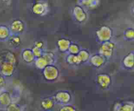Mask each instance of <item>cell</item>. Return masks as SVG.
Returning a JSON list of instances; mask_svg holds the SVG:
<instances>
[{"mask_svg": "<svg viewBox=\"0 0 134 111\" xmlns=\"http://www.w3.org/2000/svg\"><path fill=\"white\" fill-rule=\"evenodd\" d=\"M22 59L24 63L27 64H31L34 63L35 60V57L33 54L32 51L31 49H25L22 52Z\"/></svg>", "mask_w": 134, "mask_h": 111, "instance_id": "4fadbf2b", "label": "cell"}, {"mask_svg": "<svg viewBox=\"0 0 134 111\" xmlns=\"http://www.w3.org/2000/svg\"><path fill=\"white\" fill-rule=\"evenodd\" d=\"M44 79L48 81H54L57 80L60 75L58 68L54 64H48L43 69Z\"/></svg>", "mask_w": 134, "mask_h": 111, "instance_id": "6da1fadb", "label": "cell"}, {"mask_svg": "<svg viewBox=\"0 0 134 111\" xmlns=\"http://www.w3.org/2000/svg\"><path fill=\"white\" fill-rule=\"evenodd\" d=\"M0 111H5V110H3V109H0Z\"/></svg>", "mask_w": 134, "mask_h": 111, "instance_id": "d6a6232c", "label": "cell"}, {"mask_svg": "<svg viewBox=\"0 0 134 111\" xmlns=\"http://www.w3.org/2000/svg\"><path fill=\"white\" fill-rule=\"evenodd\" d=\"M115 49V43L111 41L102 43L99 49V53L105 58H109L113 55Z\"/></svg>", "mask_w": 134, "mask_h": 111, "instance_id": "3957f363", "label": "cell"}, {"mask_svg": "<svg viewBox=\"0 0 134 111\" xmlns=\"http://www.w3.org/2000/svg\"><path fill=\"white\" fill-rule=\"evenodd\" d=\"M0 109H1V105H0Z\"/></svg>", "mask_w": 134, "mask_h": 111, "instance_id": "e575fe53", "label": "cell"}, {"mask_svg": "<svg viewBox=\"0 0 134 111\" xmlns=\"http://www.w3.org/2000/svg\"><path fill=\"white\" fill-rule=\"evenodd\" d=\"M117 111H122L121 110H117Z\"/></svg>", "mask_w": 134, "mask_h": 111, "instance_id": "836d02e7", "label": "cell"}, {"mask_svg": "<svg viewBox=\"0 0 134 111\" xmlns=\"http://www.w3.org/2000/svg\"><path fill=\"white\" fill-rule=\"evenodd\" d=\"M6 85V79L3 75L0 74V88H3Z\"/></svg>", "mask_w": 134, "mask_h": 111, "instance_id": "4dcf8cb0", "label": "cell"}, {"mask_svg": "<svg viewBox=\"0 0 134 111\" xmlns=\"http://www.w3.org/2000/svg\"><path fill=\"white\" fill-rule=\"evenodd\" d=\"M7 41L9 43V46L14 49L19 47L22 42L20 35H14V34H11Z\"/></svg>", "mask_w": 134, "mask_h": 111, "instance_id": "9a60e30c", "label": "cell"}, {"mask_svg": "<svg viewBox=\"0 0 134 111\" xmlns=\"http://www.w3.org/2000/svg\"><path fill=\"white\" fill-rule=\"evenodd\" d=\"M15 70V64L4 62L0 64V74L4 77H10L13 75Z\"/></svg>", "mask_w": 134, "mask_h": 111, "instance_id": "52a82bcc", "label": "cell"}, {"mask_svg": "<svg viewBox=\"0 0 134 111\" xmlns=\"http://www.w3.org/2000/svg\"><path fill=\"white\" fill-rule=\"evenodd\" d=\"M66 60L68 64H72V65H78L82 63L78 55H74V54H69L67 57Z\"/></svg>", "mask_w": 134, "mask_h": 111, "instance_id": "d6986e66", "label": "cell"}, {"mask_svg": "<svg viewBox=\"0 0 134 111\" xmlns=\"http://www.w3.org/2000/svg\"><path fill=\"white\" fill-rule=\"evenodd\" d=\"M34 46L43 50V48H44V43L42 41H36L35 42H34Z\"/></svg>", "mask_w": 134, "mask_h": 111, "instance_id": "f546056e", "label": "cell"}, {"mask_svg": "<svg viewBox=\"0 0 134 111\" xmlns=\"http://www.w3.org/2000/svg\"><path fill=\"white\" fill-rule=\"evenodd\" d=\"M85 2L86 5L92 8L93 7H96L98 5V0H85Z\"/></svg>", "mask_w": 134, "mask_h": 111, "instance_id": "f1b7e54d", "label": "cell"}, {"mask_svg": "<svg viewBox=\"0 0 134 111\" xmlns=\"http://www.w3.org/2000/svg\"><path fill=\"white\" fill-rule=\"evenodd\" d=\"M10 35L9 28L5 25H0V41L7 40Z\"/></svg>", "mask_w": 134, "mask_h": 111, "instance_id": "ac0fdd59", "label": "cell"}, {"mask_svg": "<svg viewBox=\"0 0 134 111\" xmlns=\"http://www.w3.org/2000/svg\"><path fill=\"white\" fill-rule=\"evenodd\" d=\"M96 36L101 42L110 41L113 36V30L109 26H103L96 31Z\"/></svg>", "mask_w": 134, "mask_h": 111, "instance_id": "7a4b0ae2", "label": "cell"}, {"mask_svg": "<svg viewBox=\"0 0 134 111\" xmlns=\"http://www.w3.org/2000/svg\"><path fill=\"white\" fill-rule=\"evenodd\" d=\"M56 104L54 97H46L41 100L40 103L41 107L44 110L49 111L51 110Z\"/></svg>", "mask_w": 134, "mask_h": 111, "instance_id": "8fae6325", "label": "cell"}, {"mask_svg": "<svg viewBox=\"0 0 134 111\" xmlns=\"http://www.w3.org/2000/svg\"><path fill=\"white\" fill-rule=\"evenodd\" d=\"M71 43V42L68 38H61L58 41L57 46L60 51L66 52L68 51V49H69Z\"/></svg>", "mask_w": 134, "mask_h": 111, "instance_id": "2e32d148", "label": "cell"}, {"mask_svg": "<svg viewBox=\"0 0 134 111\" xmlns=\"http://www.w3.org/2000/svg\"><path fill=\"white\" fill-rule=\"evenodd\" d=\"M10 34L14 35L22 34L25 30V24L22 21L19 19L14 20L10 24L9 27Z\"/></svg>", "mask_w": 134, "mask_h": 111, "instance_id": "8992f818", "label": "cell"}, {"mask_svg": "<svg viewBox=\"0 0 134 111\" xmlns=\"http://www.w3.org/2000/svg\"><path fill=\"white\" fill-rule=\"evenodd\" d=\"M12 103V98L10 93L7 91H2L0 92V105L3 107L7 106Z\"/></svg>", "mask_w": 134, "mask_h": 111, "instance_id": "7c38bea8", "label": "cell"}, {"mask_svg": "<svg viewBox=\"0 0 134 111\" xmlns=\"http://www.w3.org/2000/svg\"><path fill=\"white\" fill-rule=\"evenodd\" d=\"M56 103L62 105H68L71 100V95L70 93L67 91H58L54 96Z\"/></svg>", "mask_w": 134, "mask_h": 111, "instance_id": "277c9868", "label": "cell"}, {"mask_svg": "<svg viewBox=\"0 0 134 111\" xmlns=\"http://www.w3.org/2000/svg\"><path fill=\"white\" fill-rule=\"evenodd\" d=\"M96 82L102 89H107L111 85L112 79L108 74L101 73L96 76Z\"/></svg>", "mask_w": 134, "mask_h": 111, "instance_id": "5b68a950", "label": "cell"}, {"mask_svg": "<svg viewBox=\"0 0 134 111\" xmlns=\"http://www.w3.org/2000/svg\"><path fill=\"white\" fill-rule=\"evenodd\" d=\"M80 50H81V49H80L79 46L77 43H71L69 49H68L69 53L74 54V55H77L78 53L80 51Z\"/></svg>", "mask_w": 134, "mask_h": 111, "instance_id": "cb8c5ba5", "label": "cell"}, {"mask_svg": "<svg viewBox=\"0 0 134 111\" xmlns=\"http://www.w3.org/2000/svg\"><path fill=\"white\" fill-rule=\"evenodd\" d=\"M59 111H77V109L74 106L71 105H63Z\"/></svg>", "mask_w": 134, "mask_h": 111, "instance_id": "83f0119b", "label": "cell"}, {"mask_svg": "<svg viewBox=\"0 0 134 111\" xmlns=\"http://www.w3.org/2000/svg\"><path fill=\"white\" fill-rule=\"evenodd\" d=\"M4 62H8L15 64L16 63V57L14 53L10 51H3V53H0V64Z\"/></svg>", "mask_w": 134, "mask_h": 111, "instance_id": "ba28073f", "label": "cell"}, {"mask_svg": "<svg viewBox=\"0 0 134 111\" xmlns=\"http://www.w3.org/2000/svg\"><path fill=\"white\" fill-rule=\"evenodd\" d=\"M1 1H2V2H4V3H6V2H8V1H9V0H0Z\"/></svg>", "mask_w": 134, "mask_h": 111, "instance_id": "1f68e13d", "label": "cell"}, {"mask_svg": "<svg viewBox=\"0 0 134 111\" xmlns=\"http://www.w3.org/2000/svg\"><path fill=\"white\" fill-rule=\"evenodd\" d=\"M34 63H35V67L40 70H43L46 66L48 65L47 60H45V59L43 56L40 57L35 58Z\"/></svg>", "mask_w": 134, "mask_h": 111, "instance_id": "44dd1931", "label": "cell"}, {"mask_svg": "<svg viewBox=\"0 0 134 111\" xmlns=\"http://www.w3.org/2000/svg\"><path fill=\"white\" fill-rule=\"evenodd\" d=\"M73 15H74L76 21L79 22H82L85 21L86 17H87L86 13H85L84 9L80 6L75 7V8L73 9Z\"/></svg>", "mask_w": 134, "mask_h": 111, "instance_id": "30bf717a", "label": "cell"}, {"mask_svg": "<svg viewBox=\"0 0 134 111\" xmlns=\"http://www.w3.org/2000/svg\"><path fill=\"white\" fill-rule=\"evenodd\" d=\"M123 65L128 69H132L133 67V53L130 52L123 59Z\"/></svg>", "mask_w": 134, "mask_h": 111, "instance_id": "e0dca14e", "label": "cell"}, {"mask_svg": "<svg viewBox=\"0 0 134 111\" xmlns=\"http://www.w3.org/2000/svg\"><path fill=\"white\" fill-rule=\"evenodd\" d=\"M47 6L45 3L41 2L36 3L33 6L32 10L35 14L37 15H43L47 13Z\"/></svg>", "mask_w": 134, "mask_h": 111, "instance_id": "5bb4252c", "label": "cell"}, {"mask_svg": "<svg viewBox=\"0 0 134 111\" xmlns=\"http://www.w3.org/2000/svg\"><path fill=\"white\" fill-rule=\"evenodd\" d=\"M106 58L104 57L103 55H100L99 53L94 54L92 56H90V59L88 60H90V63L92 64L94 67L96 68H99L102 67L105 63Z\"/></svg>", "mask_w": 134, "mask_h": 111, "instance_id": "9c48e42d", "label": "cell"}, {"mask_svg": "<svg viewBox=\"0 0 134 111\" xmlns=\"http://www.w3.org/2000/svg\"><path fill=\"white\" fill-rule=\"evenodd\" d=\"M31 51H32L33 54L35 56V58L40 57L42 56L43 53V50L41 49H39L38 47H34L33 46L32 49H31Z\"/></svg>", "mask_w": 134, "mask_h": 111, "instance_id": "4316f807", "label": "cell"}, {"mask_svg": "<svg viewBox=\"0 0 134 111\" xmlns=\"http://www.w3.org/2000/svg\"><path fill=\"white\" fill-rule=\"evenodd\" d=\"M5 111H22L21 107L18 104L11 103L5 107Z\"/></svg>", "mask_w": 134, "mask_h": 111, "instance_id": "603a6c76", "label": "cell"}, {"mask_svg": "<svg viewBox=\"0 0 134 111\" xmlns=\"http://www.w3.org/2000/svg\"><path fill=\"white\" fill-rule=\"evenodd\" d=\"M42 56L45 59L47 60L48 64H54L56 60V57H55V55L54 53L51 52V51H43V53Z\"/></svg>", "mask_w": 134, "mask_h": 111, "instance_id": "ffe728a7", "label": "cell"}, {"mask_svg": "<svg viewBox=\"0 0 134 111\" xmlns=\"http://www.w3.org/2000/svg\"><path fill=\"white\" fill-rule=\"evenodd\" d=\"M77 55L79 57L80 60H81V63H85V62L88 61L90 57V53L85 49L80 50L79 52L78 53Z\"/></svg>", "mask_w": 134, "mask_h": 111, "instance_id": "7402d4cb", "label": "cell"}, {"mask_svg": "<svg viewBox=\"0 0 134 111\" xmlns=\"http://www.w3.org/2000/svg\"><path fill=\"white\" fill-rule=\"evenodd\" d=\"M124 37L129 40H132L134 38V31L133 28H128L124 32Z\"/></svg>", "mask_w": 134, "mask_h": 111, "instance_id": "484cf974", "label": "cell"}, {"mask_svg": "<svg viewBox=\"0 0 134 111\" xmlns=\"http://www.w3.org/2000/svg\"><path fill=\"white\" fill-rule=\"evenodd\" d=\"M120 110L122 111H133V104L132 103H126L121 105Z\"/></svg>", "mask_w": 134, "mask_h": 111, "instance_id": "d4e9b609", "label": "cell"}]
</instances>
